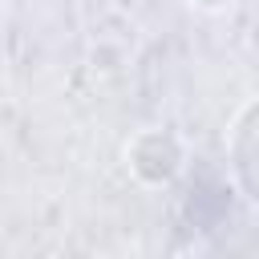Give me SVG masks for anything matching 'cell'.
Returning <instances> with one entry per match:
<instances>
[{"mask_svg":"<svg viewBox=\"0 0 259 259\" xmlns=\"http://www.w3.org/2000/svg\"><path fill=\"white\" fill-rule=\"evenodd\" d=\"M231 174L251 206H259V97L243 105V113L231 125Z\"/></svg>","mask_w":259,"mask_h":259,"instance_id":"1","label":"cell"}]
</instances>
